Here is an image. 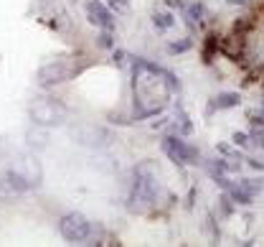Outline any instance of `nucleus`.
Wrapping results in <instances>:
<instances>
[{"mask_svg":"<svg viewBox=\"0 0 264 247\" xmlns=\"http://www.w3.org/2000/svg\"><path fill=\"white\" fill-rule=\"evenodd\" d=\"M173 87H178V82H173L170 74L160 72L158 67H153L147 61H137L135 64V79H132L137 115L150 117V115L160 112L168 105V97H170Z\"/></svg>","mask_w":264,"mask_h":247,"instance_id":"1","label":"nucleus"},{"mask_svg":"<svg viewBox=\"0 0 264 247\" xmlns=\"http://www.w3.org/2000/svg\"><path fill=\"white\" fill-rule=\"evenodd\" d=\"M87 69H89V59H84V56H66V59H56L51 64H44L36 72V82H39V87H56V84L77 79Z\"/></svg>","mask_w":264,"mask_h":247,"instance_id":"2","label":"nucleus"},{"mask_svg":"<svg viewBox=\"0 0 264 247\" xmlns=\"http://www.w3.org/2000/svg\"><path fill=\"white\" fill-rule=\"evenodd\" d=\"M158 196V181L150 173V166H140L135 171V183L130 194V209L132 211H145Z\"/></svg>","mask_w":264,"mask_h":247,"instance_id":"3","label":"nucleus"},{"mask_svg":"<svg viewBox=\"0 0 264 247\" xmlns=\"http://www.w3.org/2000/svg\"><path fill=\"white\" fill-rule=\"evenodd\" d=\"M69 110L54 100V97H39L33 105H31V120L36 125H44V128H51V125H61L66 120Z\"/></svg>","mask_w":264,"mask_h":247,"instance_id":"4","label":"nucleus"},{"mask_svg":"<svg viewBox=\"0 0 264 247\" xmlns=\"http://www.w3.org/2000/svg\"><path fill=\"white\" fill-rule=\"evenodd\" d=\"M59 232H61V237H64L66 242H84V239L92 237V222H89L84 214L71 211V214L61 217Z\"/></svg>","mask_w":264,"mask_h":247,"instance_id":"5","label":"nucleus"},{"mask_svg":"<svg viewBox=\"0 0 264 247\" xmlns=\"http://www.w3.org/2000/svg\"><path fill=\"white\" fill-rule=\"evenodd\" d=\"M31 186L28 181L13 168V171H0V199H13V196H21L26 194Z\"/></svg>","mask_w":264,"mask_h":247,"instance_id":"6","label":"nucleus"},{"mask_svg":"<svg viewBox=\"0 0 264 247\" xmlns=\"http://www.w3.org/2000/svg\"><path fill=\"white\" fill-rule=\"evenodd\" d=\"M163 150H165V156L170 158V161H175V163H196V158H198V150L196 148H191V145H185L180 138H168V140H163Z\"/></svg>","mask_w":264,"mask_h":247,"instance_id":"7","label":"nucleus"},{"mask_svg":"<svg viewBox=\"0 0 264 247\" xmlns=\"http://www.w3.org/2000/svg\"><path fill=\"white\" fill-rule=\"evenodd\" d=\"M87 18H89V23H94V26H99L104 31L115 28V16L99 3V0H89L87 3Z\"/></svg>","mask_w":264,"mask_h":247,"instance_id":"8","label":"nucleus"},{"mask_svg":"<svg viewBox=\"0 0 264 247\" xmlns=\"http://www.w3.org/2000/svg\"><path fill=\"white\" fill-rule=\"evenodd\" d=\"M16 171H18V173L28 181V186H39V183H41V178H44V168H41V163H39L33 156L18 158Z\"/></svg>","mask_w":264,"mask_h":247,"instance_id":"9","label":"nucleus"},{"mask_svg":"<svg viewBox=\"0 0 264 247\" xmlns=\"http://www.w3.org/2000/svg\"><path fill=\"white\" fill-rule=\"evenodd\" d=\"M241 100H239V95L236 92H223V95H218L216 100H213V110H229V107H236Z\"/></svg>","mask_w":264,"mask_h":247,"instance_id":"10","label":"nucleus"},{"mask_svg":"<svg viewBox=\"0 0 264 247\" xmlns=\"http://www.w3.org/2000/svg\"><path fill=\"white\" fill-rule=\"evenodd\" d=\"M231 199H234V201H239V204H251V199H254V196H251V194H249L241 183H239V186H234V189H231Z\"/></svg>","mask_w":264,"mask_h":247,"instance_id":"11","label":"nucleus"},{"mask_svg":"<svg viewBox=\"0 0 264 247\" xmlns=\"http://www.w3.org/2000/svg\"><path fill=\"white\" fill-rule=\"evenodd\" d=\"M153 23L160 28V31H168L173 23H175V18L170 16V13H155V18H153Z\"/></svg>","mask_w":264,"mask_h":247,"instance_id":"12","label":"nucleus"},{"mask_svg":"<svg viewBox=\"0 0 264 247\" xmlns=\"http://www.w3.org/2000/svg\"><path fill=\"white\" fill-rule=\"evenodd\" d=\"M241 186H244V189H246V191L254 196V194H259V191H261V186H264V183H261V181H251V178H244V183H241Z\"/></svg>","mask_w":264,"mask_h":247,"instance_id":"13","label":"nucleus"},{"mask_svg":"<svg viewBox=\"0 0 264 247\" xmlns=\"http://www.w3.org/2000/svg\"><path fill=\"white\" fill-rule=\"evenodd\" d=\"M188 49H191V41H178V44H170L168 46L170 54H180V51H188Z\"/></svg>","mask_w":264,"mask_h":247,"instance_id":"14","label":"nucleus"},{"mask_svg":"<svg viewBox=\"0 0 264 247\" xmlns=\"http://www.w3.org/2000/svg\"><path fill=\"white\" fill-rule=\"evenodd\" d=\"M188 16L198 21V18L203 16V6H201V3H196V6H191V8H188Z\"/></svg>","mask_w":264,"mask_h":247,"instance_id":"15","label":"nucleus"},{"mask_svg":"<svg viewBox=\"0 0 264 247\" xmlns=\"http://www.w3.org/2000/svg\"><path fill=\"white\" fill-rule=\"evenodd\" d=\"M251 140H254L259 148H264V130H254V133H251Z\"/></svg>","mask_w":264,"mask_h":247,"instance_id":"16","label":"nucleus"},{"mask_svg":"<svg viewBox=\"0 0 264 247\" xmlns=\"http://www.w3.org/2000/svg\"><path fill=\"white\" fill-rule=\"evenodd\" d=\"M213 46H216V36H208V41H206V59H211Z\"/></svg>","mask_w":264,"mask_h":247,"instance_id":"17","label":"nucleus"},{"mask_svg":"<svg viewBox=\"0 0 264 247\" xmlns=\"http://www.w3.org/2000/svg\"><path fill=\"white\" fill-rule=\"evenodd\" d=\"M99 46H104V49H109V46H112V36H109L107 31L99 36Z\"/></svg>","mask_w":264,"mask_h":247,"instance_id":"18","label":"nucleus"},{"mask_svg":"<svg viewBox=\"0 0 264 247\" xmlns=\"http://www.w3.org/2000/svg\"><path fill=\"white\" fill-rule=\"evenodd\" d=\"M234 143L236 145H246V135L244 133H234Z\"/></svg>","mask_w":264,"mask_h":247,"instance_id":"19","label":"nucleus"},{"mask_svg":"<svg viewBox=\"0 0 264 247\" xmlns=\"http://www.w3.org/2000/svg\"><path fill=\"white\" fill-rule=\"evenodd\" d=\"M112 6H117V8H127V0H112Z\"/></svg>","mask_w":264,"mask_h":247,"instance_id":"20","label":"nucleus"},{"mask_svg":"<svg viewBox=\"0 0 264 247\" xmlns=\"http://www.w3.org/2000/svg\"><path fill=\"white\" fill-rule=\"evenodd\" d=\"M229 6H246V0H226Z\"/></svg>","mask_w":264,"mask_h":247,"instance_id":"21","label":"nucleus"}]
</instances>
